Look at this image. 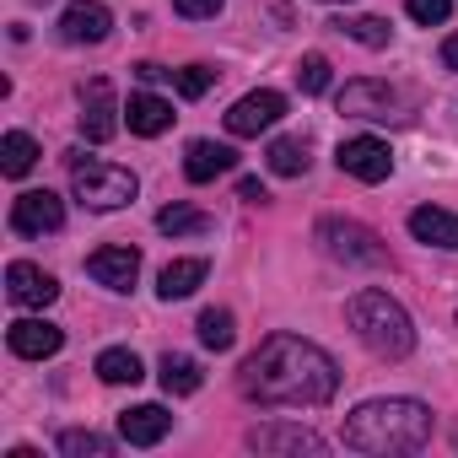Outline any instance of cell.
<instances>
[{
    "label": "cell",
    "instance_id": "cell-1",
    "mask_svg": "<svg viewBox=\"0 0 458 458\" xmlns=\"http://www.w3.org/2000/svg\"><path fill=\"white\" fill-rule=\"evenodd\" d=\"M243 399L254 404H292V410H318L340 388V367L324 345L302 335H270L238 372Z\"/></svg>",
    "mask_w": 458,
    "mask_h": 458
},
{
    "label": "cell",
    "instance_id": "cell-2",
    "mask_svg": "<svg viewBox=\"0 0 458 458\" xmlns=\"http://www.w3.org/2000/svg\"><path fill=\"white\" fill-rule=\"evenodd\" d=\"M431 442V410L420 399H367L345 415V447L356 453H415Z\"/></svg>",
    "mask_w": 458,
    "mask_h": 458
},
{
    "label": "cell",
    "instance_id": "cell-3",
    "mask_svg": "<svg viewBox=\"0 0 458 458\" xmlns=\"http://www.w3.org/2000/svg\"><path fill=\"white\" fill-rule=\"evenodd\" d=\"M345 318H351L356 340H361L372 356H383V361H404V356L415 351V324H410V313H404L388 292H377V286L356 292V297L345 302Z\"/></svg>",
    "mask_w": 458,
    "mask_h": 458
},
{
    "label": "cell",
    "instance_id": "cell-4",
    "mask_svg": "<svg viewBox=\"0 0 458 458\" xmlns=\"http://www.w3.org/2000/svg\"><path fill=\"white\" fill-rule=\"evenodd\" d=\"M71 189H76V199L87 210H119V205L135 199L140 183L119 162H81V157H71Z\"/></svg>",
    "mask_w": 458,
    "mask_h": 458
},
{
    "label": "cell",
    "instance_id": "cell-5",
    "mask_svg": "<svg viewBox=\"0 0 458 458\" xmlns=\"http://www.w3.org/2000/svg\"><path fill=\"white\" fill-rule=\"evenodd\" d=\"M318 243L340 265H383V243H377V233H367L361 221H340V216L318 221Z\"/></svg>",
    "mask_w": 458,
    "mask_h": 458
},
{
    "label": "cell",
    "instance_id": "cell-6",
    "mask_svg": "<svg viewBox=\"0 0 458 458\" xmlns=\"http://www.w3.org/2000/svg\"><path fill=\"white\" fill-rule=\"evenodd\" d=\"M119 98H114V81L108 76H92V81H81V135L92 140V146H103V140H114L119 135Z\"/></svg>",
    "mask_w": 458,
    "mask_h": 458
},
{
    "label": "cell",
    "instance_id": "cell-7",
    "mask_svg": "<svg viewBox=\"0 0 458 458\" xmlns=\"http://www.w3.org/2000/svg\"><path fill=\"white\" fill-rule=\"evenodd\" d=\"M65 226V199L49 194V189H28L12 199V233L22 238H44V233H60Z\"/></svg>",
    "mask_w": 458,
    "mask_h": 458
},
{
    "label": "cell",
    "instance_id": "cell-8",
    "mask_svg": "<svg viewBox=\"0 0 458 458\" xmlns=\"http://www.w3.org/2000/svg\"><path fill=\"white\" fill-rule=\"evenodd\" d=\"M340 173H351V178H361V183H383L388 173H394V151H388V140H377V135H351V140H340Z\"/></svg>",
    "mask_w": 458,
    "mask_h": 458
},
{
    "label": "cell",
    "instance_id": "cell-9",
    "mask_svg": "<svg viewBox=\"0 0 458 458\" xmlns=\"http://www.w3.org/2000/svg\"><path fill=\"white\" fill-rule=\"evenodd\" d=\"M6 345H12V356H22V361H49V356H60L65 329L49 324V318H17V324L6 329Z\"/></svg>",
    "mask_w": 458,
    "mask_h": 458
},
{
    "label": "cell",
    "instance_id": "cell-10",
    "mask_svg": "<svg viewBox=\"0 0 458 458\" xmlns=\"http://www.w3.org/2000/svg\"><path fill=\"white\" fill-rule=\"evenodd\" d=\"M281 114H286V98L265 87V92H249V98H238L233 108H226V130H233V135H243V140H249V135L270 130V124H276Z\"/></svg>",
    "mask_w": 458,
    "mask_h": 458
},
{
    "label": "cell",
    "instance_id": "cell-11",
    "mask_svg": "<svg viewBox=\"0 0 458 458\" xmlns=\"http://www.w3.org/2000/svg\"><path fill=\"white\" fill-rule=\"evenodd\" d=\"M6 297L17 302V308H49L55 297H60V281L49 276V270H38V265H28V259H17V265H6Z\"/></svg>",
    "mask_w": 458,
    "mask_h": 458
},
{
    "label": "cell",
    "instance_id": "cell-12",
    "mask_svg": "<svg viewBox=\"0 0 458 458\" xmlns=\"http://www.w3.org/2000/svg\"><path fill=\"white\" fill-rule=\"evenodd\" d=\"M60 33H65V44H103L114 33V12L103 0H71L60 17Z\"/></svg>",
    "mask_w": 458,
    "mask_h": 458
},
{
    "label": "cell",
    "instance_id": "cell-13",
    "mask_svg": "<svg viewBox=\"0 0 458 458\" xmlns=\"http://www.w3.org/2000/svg\"><path fill=\"white\" fill-rule=\"evenodd\" d=\"M340 114L345 119H388L394 114V87L388 81H345Z\"/></svg>",
    "mask_w": 458,
    "mask_h": 458
},
{
    "label": "cell",
    "instance_id": "cell-14",
    "mask_svg": "<svg viewBox=\"0 0 458 458\" xmlns=\"http://www.w3.org/2000/svg\"><path fill=\"white\" fill-rule=\"evenodd\" d=\"M87 276H92L98 286H108V292H130L135 276H140V254H135V249H98V254L87 259Z\"/></svg>",
    "mask_w": 458,
    "mask_h": 458
},
{
    "label": "cell",
    "instance_id": "cell-15",
    "mask_svg": "<svg viewBox=\"0 0 458 458\" xmlns=\"http://www.w3.org/2000/svg\"><path fill=\"white\" fill-rule=\"evenodd\" d=\"M249 447L254 453H324V437L308 431V426H254L249 431Z\"/></svg>",
    "mask_w": 458,
    "mask_h": 458
},
{
    "label": "cell",
    "instance_id": "cell-16",
    "mask_svg": "<svg viewBox=\"0 0 458 458\" xmlns=\"http://www.w3.org/2000/svg\"><path fill=\"white\" fill-rule=\"evenodd\" d=\"M167 431H173V415H167L162 404H135V410L119 415V437H124L130 447H157Z\"/></svg>",
    "mask_w": 458,
    "mask_h": 458
},
{
    "label": "cell",
    "instance_id": "cell-17",
    "mask_svg": "<svg viewBox=\"0 0 458 458\" xmlns=\"http://www.w3.org/2000/svg\"><path fill=\"white\" fill-rule=\"evenodd\" d=\"M233 167H238V151H233V146H221V140H189V151H183V173H189V183H210V178L233 173Z\"/></svg>",
    "mask_w": 458,
    "mask_h": 458
},
{
    "label": "cell",
    "instance_id": "cell-18",
    "mask_svg": "<svg viewBox=\"0 0 458 458\" xmlns=\"http://www.w3.org/2000/svg\"><path fill=\"white\" fill-rule=\"evenodd\" d=\"M410 233H415V243L458 249V216L442 210V205H420V210H410Z\"/></svg>",
    "mask_w": 458,
    "mask_h": 458
},
{
    "label": "cell",
    "instance_id": "cell-19",
    "mask_svg": "<svg viewBox=\"0 0 458 458\" xmlns=\"http://www.w3.org/2000/svg\"><path fill=\"white\" fill-rule=\"evenodd\" d=\"M124 124H130L135 135H162V130H173V103L157 98V92H135V98L124 103Z\"/></svg>",
    "mask_w": 458,
    "mask_h": 458
},
{
    "label": "cell",
    "instance_id": "cell-20",
    "mask_svg": "<svg viewBox=\"0 0 458 458\" xmlns=\"http://www.w3.org/2000/svg\"><path fill=\"white\" fill-rule=\"evenodd\" d=\"M205 276H210L205 259H173V265L157 276V297H162V302H183V297H194V292L205 286Z\"/></svg>",
    "mask_w": 458,
    "mask_h": 458
},
{
    "label": "cell",
    "instance_id": "cell-21",
    "mask_svg": "<svg viewBox=\"0 0 458 458\" xmlns=\"http://www.w3.org/2000/svg\"><path fill=\"white\" fill-rule=\"evenodd\" d=\"M199 383H205V372H199V361H194V356H178V351H167V356H162V388H167L173 399L199 394Z\"/></svg>",
    "mask_w": 458,
    "mask_h": 458
},
{
    "label": "cell",
    "instance_id": "cell-22",
    "mask_svg": "<svg viewBox=\"0 0 458 458\" xmlns=\"http://www.w3.org/2000/svg\"><path fill=\"white\" fill-rule=\"evenodd\" d=\"M33 162H38V140H33V135L12 130L6 140H0V167H6V178H28Z\"/></svg>",
    "mask_w": 458,
    "mask_h": 458
},
{
    "label": "cell",
    "instance_id": "cell-23",
    "mask_svg": "<svg viewBox=\"0 0 458 458\" xmlns=\"http://www.w3.org/2000/svg\"><path fill=\"white\" fill-rule=\"evenodd\" d=\"M157 226H162L167 238H199V233H210V216L199 205H167L157 216Z\"/></svg>",
    "mask_w": 458,
    "mask_h": 458
},
{
    "label": "cell",
    "instance_id": "cell-24",
    "mask_svg": "<svg viewBox=\"0 0 458 458\" xmlns=\"http://www.w3.org/2000/svg\"><path fill=\"white\" fill-rule=\"evenodd\" d=\"M194 329H199V345L205 351H233V340H238V324H233V313H226V308H205Z\"/></svg>",
    "mask_w": 458,
    "mask_h": 458
},
{
    "label": "cell",
    "instance_id": "cell-25",
    "mask_svg": "<svg viewBox=\"0 0 458 458\" xmlns=\"http://www.w3.org/2000/svg\"><path fill=\"white\" fill-rule=\"evenodd\" d=\"M265 162H270V173H276V178H302V173H308V146H302V140H292V135H281V140H270Z\"/></svg>",
    "mask_w": 458,
    "mask_h": 458
},
{
    "label": "cell",
    "instance_id": "cell-26",
    "mask_svg": "<svg viewBox=\"0 0 458 458\" xmlns=\"http://www.w3.org/2000/svg\"><path fill=\"white\" fill-rule=\"evenodd\" d=\"M98 377H103V383H140V377H146V367H140V356H135V351L108 345V351L98 356Z\"/></svg>",
    "mask_w": 458,
    "mask_h": 458
},
{
    "label": "cell",
    "instance_id": "cell-27",
    "mask_svg": "<svg viewBox=\"0 0 458 458\" xmlns=\"http://www.w3.org/2000/svg\"><path fill=\"white\" fill-rule=\"evenodd\" d=\"M345 38H356V44H367V49H388V38H394V28L383 22V17H345V22H335Z\"/></svg>",
    "mask_w": 458,
    "mask_h": 458
},
{
    "label": "cell",
    "instance_id": "cell-28",
    "mask_svg": "<svg viewBox=\"0 0 458 458\" xmlns=\"http://www.w3.org/2000/svg\"><path fill=\"white\" fill-rule=\"evenodd\" d=\"M60 453H65V458H108L114 442L98 437V431H60Z\"/></svg>",
    "mask_w": 458,
    "mask_h": 458
},
{
    "label": "cell",
    "instance_id": "cell-29",
    "mask_svg": "<svg viewBox=\"0 0 458 458\" xmlns=\"http://www.w3.org/2000/svg\"><path fill=\"white\" fill-rule=\"evenodd\" d=\"M297 87H302L308 98L329 92V60H324V55H302V65H297Z\"/></svg>",
    "mask_w": 458,
    "mask_h": 458
},
{
    "label": "cell",
    "instance_id": "cell-30",
    "mask_svg": "<svg viewBox=\"0 0 458 458\" xmlns=\"http://www.w3.org/2000/svg\"><path fill=\"white\" fill-rule=\"evenodd\" d=\"M404 12L420 22V28H442L453 17V0H404Z\"/></svg>",
    "mask_w": 458,
    "mask_h": 458
},
{
    "label": "cell",
    "instance_id": "cell-31",
    "mask_svg": "<svg viewBox=\"0 0 458 458\" xmlns=\"http://www.w3.org/2000/svg\"><path fill=\"white\" fill-rule=\"evenodd\" d=\"M210 81H216L210 65H183V71H178V92H183V98H205Z\"/></svg>",
    "mask_w": 458,
    "mask_h": 458
},
{
    "label": "cell",
    "instance_id": "cell-32",
    "mask_svg": "<svg viewBox=\"0 0 458 458\" xmlns=\"http://www.w3.org/2000/svg\"><path fill=\"white\" fill-rule=\"evenodd\" d=\"M221 6H226V0H173V12L189 17V22H205V17H216Z\"/></svg>",
    "mask_w": 458,
    "mask_h": 458
},
{
    "label": "cell",
    "instance_id": "cell-33",
    "mask_svg": "<svg viewBox=\"0 0 458 458\" xmlns=\"http://www.w3.org/2000/svg\"><path fill=\"white\" fill-rule=\"evenodd\" d=\"M238 194H243L249 205H265V199H270V189H265L259 178H243V183H238Z\"/></svg>",
    "mask_w": 458,
    "mask_h": 458
},
{
    "label": "cell",
    "instance_id": "cell-34",
    "mask_svg": "<svg viewBox=\"0 0 458 458\" xmlns=\"http://www.w3.org/2000/svg\"><path fill=\"white\" fill-rule=\"evenodd\" d=\"M442 65H447V71H458V33L442 44Z\"/></svg>",
    "mask_w": 458,
    "mask_h": 458
},
{
    "label": "cell",
    "instance_id": "cell-35",
    "mask_svg": "<svg viewBox=\"0 0 458 458\" xmlns=\"http://www.w3.org/2000/svg\"><path fill=\"white\" fill-rule=\"evenodd\" d=\"M135 76H140V81H162V76H173V71H162V65H135Z\"/></svg>",
    "mask_w": 458,
    "mask_h": 458
}]
</instances>
